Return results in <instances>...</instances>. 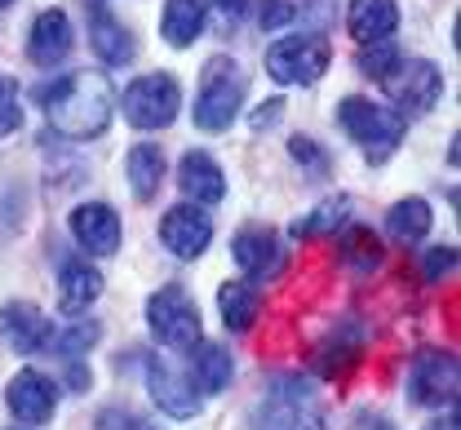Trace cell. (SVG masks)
Listing matches in <instances>:
<instances>
[{"mask_svg":"<svg viewBox=\"0 0 461 430\" xmlns=\"http://www.w3.org/2000/svg\"><path fill=\"white\" fill-rule=\"evenodd\" d=\"M395 27H400V4L395 0H350L346 4V31L359 45L395 36Z\"/></svg>","mask_w":461,"mask_h":430,"instance_id":"cell-21","label":"cell"},{"mask_svg":"<svg viewBox=\"0 0 461 430\" xmlns=\"http://www.w3.org/2000/svg\"><path fill=\"white\" fill-rule=\"evenodd\" d=\"M14 430H27V426H14Z\"/></svg>","mask_w":461,"mask_h":430,"instance_id":"cell-42","label":"cell"},{"mask_svg":"<svg viewBox=\"0 0 461 430\" xmlns=\"http://www.w3.org/2000/svg\"><path fill=\"white\" fill-rule=\"evenodd\" d=\"M359 355H364V333H359L355 324H342V328H333L329 342L320 346L315 369L324 372V377H342L350 364H359Z\"/></svg>","mask_w":461,"mask_h":430,"instance_id":"cell-26","label":"cell"},{"mask_svg":"<svg viewBox=\"0 0 461 430\" xmlns=\"http://www.w3.org/2000/svg\"><path fill=\"white\" fill-rule=\"evenodd\" d=\"M204 22H209V0H165L160 9V36L173 49H191Z\"/></svg>","mask_w":461,"mask_h":430,"instance_id":"cell-22","label":"cell"},{"mask_svg":"<svg viewBox=\"0 0 461 430\" xmlns=\"http://www.w3.org/2000/svg\"><path fill=\"white\" fill-rule=\"evenodd\" d=\"M41 107L54 133L71 142H89L98 133H107L115 116V89L107 71H71L54 85H41Z\"/></svg>","mask_w":461,"mask_h":430,"instance_id":"cell-1","label":"cell"},{"mask_svg":"<svg viewBox=\"0 0 461 430\" xmlns=\"http://www.w3.org/2000/svg\"><path fill=\"white\" fill-rule=\"evenodd\" d=\"M408 404L417 408H444L457 399V355L448 351H421L408 369Z\"/></svg>","mask_w":461,"mask_h":430,"instance_id":"cell-9","label":"cell"},{"mask_svg":"<svg viewBox=\"0 0 461 430\" xmlns=\"http://www.w3.org/2000/svg\"><path fill=\"white\" fill-rule=\"evenodd\" d=\"M403 62L400 45L391 40V36H382V40H368V45H359V54H355V67H359V76H368V80H386L395 67Z\"/></svg>","mask_w":461,"mask_h":430,"instance_id":"cell-29","label":"cell"},{"mask_svg":"<svg viewBox=\"0 0 461 430\" xmlns=\"http://www.w3.org/2000/svg\"><path fill=\"white\" fill-rule=\"evenodd\" d=\"M453 271H457V248L453 245L421 248V280H426V284H444Z\"/></svg>","mask_w":461,"mask_h":430,"instance_id":"cell-31","label":"cell"},{"mask_svg":"<svg viewBox=\"0 0 461 430\" xmlns=\"http://www.w3.org/2000/svg\"><path fill=\"white\" fill-rule=\"evenodd\" d=\"M124 174H129V191L147 204L160 195L165 186V151L156 142H138L129 156H124Z\"/></svg>","mask_w":461,"mask_h":430,"instance_id":"cell-23","label":"cell"},{"mask_svg":"<svg viewBox=\"0 0 461 430\" xmlns=\"http://www.w3.org/2000/svg\"><path fill=\"white\" fill-rule=\"evenodd\" d=\"M288 156H293L297 165L315 169V174H324V169H329V156L315 147V138H302V133H293V138H288Z\"/></svg>","mask_w":461,"mask_h":430,"instance_id":"cell-35","label":"cell"},{"mask_svg":"<svg viewBox=\"0 0 461 430\" xmlns=\"http://www.w3.org/2000/svg\"><path fill=\"white\" fill-rule=\"evenodd\" d=\"M346 218H350V200L338 195V200H324V204H315L306 218H297L293 222V236L297 240H315V236H338L346 227Z\"/></svg>","mask_w":461,"mask_h":430,"instance_id":"cell-27","label":"cell"},{"mask_svg":"<svg viewBox=\"0 0 461 430\" xmlns=\"http://www.w3.org/2000/svg\"><path fill=\"white\" fill-rule=\"evenodd\" d=\"M230 257H235V266L244 271V280L271 284V280L285 271L288 248L271 227H244V231H235V240H230Z\"/></svg>","mask_w":461,"mask_h":430,"instance_id":"cell-10","label":"cell"},{"mask_svg":"<svg viewBox=\"0 0 461 430\" xmlns=\"http://www.w3.org/2000/svg\"><path fill=\"white\" fill-rule=\"evenodd\" d=\"M230 372H235V360H230L227 346L218 342H195L191 346V364H186V377L200 395H222L230 386Z\"/></svg>","mask_w":461,"mask_h":430,"instance_id":"cell-20","label":"cell"},{"mask_svg":"<svg viewBox=\"0 0 461 430\" xmlns=\"http://www.w3.org/2000/svg\"><path fill=\"white\" fill-rule=\"evenodd\" d=\"M253 430H324V408L302 377H271L267 399L253 408Z\"/></svg>","mask_w":461,"mask_h":430,"instance_id":"cell-4","label":"cell"},{"mask_svg":"<svg viewBox=\"0 0 461 430\" xmlns=\"http://www.w3.org/2000/svg\"><path fill=\"white\" fill-rule=\"evenodd\" d=\"M426 430H457V413H448V417H435Z\"/></svg>","mask_w":461,"mask_h":430,"instance_id":"cell-39","label":"cell"},{"mask_svg":"<svg viewBox=\"0 0 461 430\" xmlns=\"http://www.w3.org/2000/svg\"><path fill=\"white\" fill-rule=\"evenodd\" d=\"M85 9H107V0H85Z\"/></svg>","mask_w":461,"mask_h":430,"instance_id":"cell-40","label":"cell"},{"mask_svg":"<svg viewBox=\"0 0 461 430\" xmlns=\"http://www.w3.org/2000/svg\"><path fill=\"white\" fill-rule=\"evenodd\" d=\"M213 9H218V18L227 22V27H235L244 13H249V0H209Z\"/></svg>","mask_w":461,"mask_h":430,"instance_id":"cell-36","label":"cell"},{"mask_svg":"<svg viewBox=\"0 0 461 430\" xmlns=\"http://www.w3.org/2000/svg\"><path fill=\"white\" fill-rule=\"evenodd\" d=\"M5 408L18 426H45L58 413V386L41 369H18L5 386Z\"/></svg>","mask_w":461,"mask_h":430,"instance_id":"cell-11","label":"cell"},{"mask_svg":"<svg viewBox=\"0 0 461 430\" xmlns=\"http://www.w3.org/2000/svg\"><path fill=\"white\" fill-rule=\"evenodd\" d=\"M333 62V45L320 31L306 36H280L276 45H267V76L276 85H315Z\"/></svg>","mask_w":461,"mask_h":430,"instance_id":"cell-7","label":"cell"},{"mask_svg":"<svg viewBox=\"0 0 461 430\" xmlns=\"http://www.w3.org/2000/svg\"><path fill=\"white\" fill-rule=\"evenodd\" d=\"M0 342H9L18 355H41L54 342V319L32 302H9L0 307Z\"/></svg>","mask_w":461,"mask_h":430,"instance_id":"cell-15","label":"cell"},{"mask_svg":"<svg viewBox=\"0 0 461 430\" xmlns=\"http://www.w3.org/2000/svg\"><path fill=\"white\" fill-rule=\"evenodd\" d=\"M280 116H285V98H271L262 103V112H253V129H271Z\"/></svg>","mask_w":461,"mask_h":430,"instance_id":"cell-37","label":"cell"},{"mask_svg":"<svg viewBox=\"0 0 461 430\" xmlns=\"http://www.w3.org/2000/svg\"><path fill=\"white\" fill-rule=\"evenodd\" d=\"M177 186H182V195L195 200V204H218V200H227V174H222V165H218L209 151H186V156L177 160Z\"/></svg>","mask_w":461,"mask_h":430,"instance_id":"cell-17","label":"cell"},{"mask_svg":"<svg viewBox=\"0 0 461 430\" xmlns=\"http://www.w3.org/2000/svg\"><path fill=\"white\" fill-rule=\"evenodd\" d=\"M89 49L107 67H124V62H133V54H138L133 31L115 13H107V9H89Z\"/></svg>","mask_w":461,"mask_h":430,"instance_id":"cell-19","label":"cell"},{"mask_svg":"<svg viewBox=\"0 0 461 430\" xmlns=\"http://www.w3.org/2000/svg\"><path fill=\"white\" fill-rule=\"evenodd\" d=\"M142 372H147V390L160 404V413H169V417H195L200 413V390L191 386L186 369H173L165 355H147Z\"/></svg>","mask_w":461,"mask_h":430,"instance_id":"cell-14","label":"cell"},{"mask_svg":"<svg viewBox=\"0 0 461 430\" xmlns=\"http://www.w3.org/2000/svg\"><path fill=\"white\" fill-rule=\"evenodd\" d=\"M435 227V213L421 195H408V200H395L391 213H386V231L395 245H421Z\"/></svg>","mask_w":461,"mask_h":430,"instance_id":"cell-25","label":"cell"},{"mask_svg":"<svg viewBox=\"0 0 461 430\" xmlns=\"http://www.w3.org/2000/svg\"><path fill=\"white\" fill-rule=\"evenodd\" d=\"M94 430H160L151 426L142 413H133V408H120V404H112V408H103L98 417H94Z\"/></svg>","mask_w":461,"mask_h":430,"instance_id":"cell-33","label":"cell"},{"mask_svg":"<svg viewBox=\"0 0 461 430\" xmlns=\"http://www.w3.org/2000/svg\"><path fill=\"white\" fill-rule=\"evenodd\" d=\"M338 248H342V262L359 266V271H373V266H382V240H377L368 227H342Z\"/></svg>","mask_w":461,"mask_h":430,"instance_id":"cell-28","label":"cell"},{"mask_svg":"<svg viewBox=\"0 0 461 430\" xmlns=\"http://www.w3.org/2000/svg\"><path fill=\"white\" fill-rule=\"evenodd\" d=\"M382 85H386V94H391V103H395L400 116H426V112L444 98V71L430 58L400 62Z\"/></svg>","mask_w":461,"mask_h":430,"instance_id":"cell-8","label":"cell"},{"mask_svg":"<svg viewBox=\"0 0 461 430\" xmlns=\"http://www.w3.org/2000/svg\"><path fill=\"white\" fill-rule=\"evenodd\" d=\"M98 298H103V271L89 266L85 257L62 262V271H58V310L62 315H80V310L94 307Z\"/></svg>","mask_w":461,"mask_h":430,"instance_id":"cell-18","label":"cell"},{"mask_svg":"<svg viewBox=\"0 0 461 430\" xmlns=\"http://www.w3.org/2000/svg\"><path fill=\"white\" fill-rule=\"evenodd\" d=\"M23 124V94L9 76H0V138H9Z\"/></svg>","mask_w":461,"mask_h":430,"instance_id":"cell-32","label":"cell"},{"mask_svg":"<svg viewBox=\"0 0 461 430\" xmlns=\"http://www.w3.org/2000/svg\"><path fill=\"white\" fill-rule=\"evenodd\" d=\"M218 310H222L227 333H249L253 319H258V310H262L258 284H253V280H227V284L218 289Z\"/></svg>","mask_w":461,"mask_h":430,"instance_id":"cell-24","label":"cell"},{"mask_svg":"<svg viewBox=\"0 0 461 430\" xmlns=\"http://www.w3.org/2000/svg\"><path fill=\"white\" fill-rule=\"evenodd\" d=\"M67 386L71 390H89V372L80 369V360H67Z\"/></svg>","mask_w":461,"mask_h":430,"instance_id":"cell-38","label":"cell"},{"mask_svg":"<svg viewBox=\"0 0 461 430\" xmlns=\"http://www.w3.org/2000/svg\"><path fill=\"white\" fill-rule=\"evenodd\" d=\"M67 231L89 257H112L120 248V213L112 204H103V200H85V204L71 209Z\"/></svg>","mask_w":461,"mask_h":430,"instance_id":"cell-13","label":"cell"},{"mask_svg":"<svg viewBox=\"0 0 461 430\" xmlns=\"http://www.w3.org/2000/svg\"><path fill=\"white\" fill-rule=\"evenodd\" d=\"M115 107L124 112V121L142 133H156V129H169L182 112V85L173 80L169 71H151V76H138L124 98H115Z\"/></svg>","mask_w":461,"mask_h":430,"instance_id":"cell-5","label":"cell"},{"mask_svg":"<svg viewBox=\"0 0 461 430\" xmlns=\"http://www.w3.org/2000/svg\"><path fill=\"white\" fill-rule=\"evenodd\" d=\"M293 18H297V4H293V0H262V4H258V27H262V31H280Z\"/></svg>","mask_w":461,"mask_h":430,"instance_id":"cell-34","label":"cell"},{"mask_svg":"<svg viewBox=\"0 0 461 430\" xmlns=\"http://www.w3.org/2000/svg\"><path fill=\"white\" fill-rule=\"evenodd\" d=\"M98 337H103L98 319H76V324H67L62 333L54 328V342H50V351H58L62 360H80V355H89V351L98 346Z\"/></svg>","mask_w":461,"mask_h":430,"instance_id":"cell-30","label":"cell"},{"mask_svg":"<svg viewBox=\"0 0 461 430\" xmlns=\"http://www.w3.org/2000/svg\"><path fill=\"white\" fill-rule=\"evenodd\" d=\"M9 4H14V0H0V9H9Z\"/></svg>","mask_w":461,"mask_h":430,"instance_id":"cell-41","label":"cell"},{"mask_svg":"<svg viewBox=\"0 0 461 430\" xmlns=\"http://www.w3.org/2000/svg\"><path fill=\"white\" fill-rule=\"evenodd\" d=\"M244 71L240 62L227 54H213L200 71V89H195V107H191V121L204 133H227L230 124L240 121V107H244Z\"/></svg>","mask_w":461,"mask_h":430,"instance_id":"cell-2","label":"cell"},{"mask_svg":"<svg viewBox=\"0 0 461 430\" xmlns=\"http://www.w3.org/2000/svg\"><path fill=\"white\" fill-rule=\"evenodd\" d=\"M147 328L160 346L169 351H191L200 342V307L182 284H160L147 298Z\"/></svg>","mask_w":461,"mask_h":430,"instance_id":"cell-6","label":"cell"},{"mask_svg":"<svg viewBox=\"0 0 461 430\" xmlns=\"http://www.w3.org/2000/svg\"><path fill=\"white\" fill-rule=\"evenodd\" d=\"M160 245L182 262H195L213 245V218L204 213V204H173L160 218Z\"/></svg>","mask_w":461,"mask_h":430,"instance_id":"cell-12","label":"cell"},{"mask_svg":"<svg viewBox=\"0 0 461 430\" xmlns=\"http://www.w3.org/2000/svg\"><path fill=\"white\" fill-rule=\"evenodd\" d=\"M71 54V18L62 9H41L27 31V58L36 67H58Z\"/></svg>","mask_w":461,"mask_h":430,"instance_id":"cell-16","label":"cell"},{"mask_svg":"<svg viewBox=\"0 0 461 430\" xmlns=\"http://www.w3.org/2000/svg\"><path fill=\"white\" fill-rule=\"evenodd\" d=\"M338 124L346 129V138L364 151V160H373V165L391 160L403 142V116L395 107L373 103V98H355V94L342 98L338 103Z\"/></svg>","mask_w":461,"mask_h":430,"instance_id":"cell-3","label":"cell"}]
</instances>
